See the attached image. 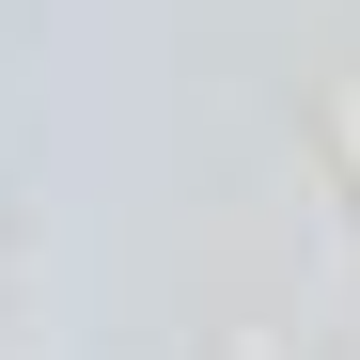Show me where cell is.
I'll use <instances>...</instances> for the list:
<instances>
[{
  "label": "cell",
  "instance_id": "cell-1",
  "mask_svg": "<svg viewBox=\"0 0 360 360\" xmlns=\"http://www.w3.org/2000/svg\"><path fill=\"white\" fill-rule=\"evenodd\" d=\"M345 157H360V126H345Z\"/></svg>",
  "mask_w": 360,
  "mask_h": 360
}]
</instances>
